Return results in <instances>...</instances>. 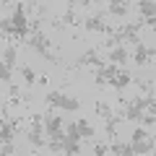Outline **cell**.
<instances>
[{"mask_svg":"<svg viewBox=\"0 0 156 156\" xmlns=\"http://www.w3.org/2000/svg\"><path fill=\"white\" fill-rule=\"evenodd\" d=\"M96 115H99L101 120H107V122H109V120H115V115H112V107L107 104V101H96Z\"/></svg>","mask_w":156,"mask_h":156,"instance_id":"8fae6325","label":"cell"},{"mask_svg":"<svg viewBox=\"0 0 156 156\" xmlns=\"http://www.w3.org/2000/svg\"><path fill=\"white\" fill-rule=\"evenodd\" d=\"M13 133H16L13 125L8 122V120H0V143H3V146L11 143V140H13Z\"/></svg>","mask_w":156,"mask_h":156,"instance_id":"ba28073f","label":"cell"},{"mask_svg":"<svg viewBox=\"0 0 156 156\" xmlns=\"http://www.w3.org/2000/svg\"><path fill=\"white\" fill-rule=\"evenodd\" d=\"M130 81H133V78H130V73H128V70H120V73L109 81V86H115L117 91H122L125 86H130Z\"/></svg>","mask_w":156,"mask_h":156,"instance_id":"52a82bcc","label":"cell"},{"mask_svg":"<svg viewBox=\"0 0 156 156\" xmlns=\"http://www.w3.org/2000/svg\"><path fill=\"white\" fill-rule=\"evenodd\" d=\"M154 60V47H146V44H138L135 47V62L138 65H146V62Z\"/></svg>","mask_w":156,"mask_h":156,"instance_id":"277c9868","label":"cell"},{"mask_svg":"<svg viewBox=\"0 0 156 156\" xmlns=\"http://www.w3.org/2000/svg\"><path fill=\"white\" fill-rule=\"evenodd\" d=\"M47 148H50L52 154H62V140H50V143H47Z\"/></svg>","mask_w":156,"mask_h":156,"instance_id":"e0dca14e","label":"cell"},{"mask_svg":"<svg viewBox=\"0 0 156 156\" xmlns=\"http://www.w3.org/2000/svg\"><path fill=\"white\" fill-rule=\"evenodd\" d=\"M107 11H109L112 16H128V3H109Z\"/></svg>","mask_w":156,"mask_h":156,"instance_id":"5bb4252c","label":"cell"},{"mask_svg":"<svg viewBox=\"0 0 156 156\" xmlns=\"http://www.w3.org/2000/svg\"><path fill=\"white\" fill-rule=\"evenodd\" d=\"M44 99H47V104L68 109V112H78L81 109V101L73 99V96H68V94H62V91H50V94H44Z\"/></svg>","mask_w":156,"mask_h":156,"instance_id":"6da1fadb","label":"cell"},{"mask_svg":"<svg viewBox=\"0 0 156 156\" xmlns=\"http://www.w3.org/2000/svg\"><path fill=\"white\" fill-rule=\"evenodd\" d=\"M154 3H151V0H148V3H138V11L140 13H143V18H146V21H148V26H154Z\"/></svg>","mask_w":156,"mask_h":156,"instance_id":"9c48e42d","label":"cell"},{"mask_svg":"<svg viewBox=\"0 0 156 156\" xmlns=\"http://www.w3.org/2000/svg\"><path fill=\"white\" fill-rule=\"evenodd\" d=\"M146 138H148V133H146L143 128H138V130L133 133V143H138V140H146Z\"/></svg>","mask_w":156,"mask_h":156,"instance_id":"d6986e66","label":"cell"},{"mask_svg":"<svg viewBox=\"0 0 156 156\" xmlns=\"http://www.w3.org/2000/svg\"><path fill=\"white\" fill-rule=\"evenodd\" d=\"M21 76H23V81H26L29 86H34V83H37V76H34V70H31L29 65H21Z\"/></svg>","mask_w":156,"mask_h":156,"instance_id":"9a60e30c","label":"cell"},{"mask_svg":"<svg viewBox=\"0 0 156 156\" xmlns=\"http://www.w3.org/2000/svg\"><path fill=\"white\" fill-rule=\"evenodd\" d=\"M115 130H117V120H109L107 122V135H115Z\"/></svg>","mask_w":156,"mask_h":156,"instance_id":"44dd1931","label":"cell"},{"mask_svg":"<svg viewBox=\"0 0 156 156\" xmlns=\"http://www.w3.org/2000/svg\"><path fill=\"white\" fill-rule=\"evenodd\" d=\"M65 138L68 140H81V135H78V128H76V122H70V125H65Z\"/></svg>","mask_w":156,"mask_h":156,"instance_id":"2e32d148","label":"cell"},{"mask_svg":"<svg viewBox=\"0 0 156 156\" xmlns=\"http://www.w3.org/2000/svg\"><path fill=\"white\" fill-rule=\"evenodd\" d=\"M76 128H78V135H81V140H86V138H94V128H91L86 120H78L76 122Z\"/></svg>","mask_w":156,"mask_h":156,"instance_id":"30bf717a","label":"cell"},{"mask_svg":"<svg viewBox=\"0 0 156 156\" xmlns=\"http://www.w3.org/2000/svg\"><path fill=\"white\" fill-rule=\"evenodd\" d=\"M109 151L117 154V156H133V146H130V143H112Z\"/></svg>","mask_w":156,"mask_h":156,"instance_id":"7c38bea8","label":"cell"},{"mask_svg":"<svg viewBox=\"0 0 156 156\" xmlns=\"http://www.w3.org/2000/svg\"><path fill=\"white\" fill-rule=\"evenodd\" d=\"M16 44H11V47H8V50H5V57H3V65H5L8 68V70H13V65H16Z\"/></svg>","mask_w":156,"mask_h":156,"instance_id":"4fadbf2b","label":"cell"},{"mask_svg":"<svg viewBox=\"0 0 156 156\" xmlns=\"http://www.w3.org/2000/svg\"><path fill=\"white\" fill-rule=\"evenodd\" d=\"M0 81H5V83H11V70H8L3 62H0Z\"/></svg>","mask_w":156,"mask_h":156,"instance_id":"ac0fdd59","label":"cell"},{"mask_svg":"<svg viewBox=\"0 0 156 156\" xmlns=\"http://www.w3.org/2000/svg\"><path fill=\"white\" fill-rule=\"evenodd\" d=\"M0 39H5V34H3V31H0Z\"/></svg>","mask_w":156,"mask_h":156,"instance_id":"7402d4cb","label":"cell"},{"mask_svg":"<svg viewBox=\"0 0 156 156\" xmlns=\"http://www.w3.org/2000/svg\"><path fill=\"white\" fill-rule=\"evenodd\" d=\"M107 151H109V146H107V143H94V154L96 156H104Z\"/></svg>","mask_w":156,"mask_h":156,"instance_id":"ffe728a7","label":"cell"},{"mask_svg":"<svg viewBox=\"0 0 156 156\" xmlns=\"http://www.w3.org/2000/svg\"><path fill=\"white\" fill-rule=\"evenodd\" d=\"M78 65H94L96 70H99V68H104V62L99 60V55H96V50H89L86 55H81V60H78Z\"/></svg>","mask_w":156,"mask_h":156,"instance_id":"8992f818","label":"cell"},{"mask_svg":"<svg viewBox=\"0 0 156 156\" xmlns=\"http://www.w3.org/2000/svg\"><path fill=\"white\" fill-rule=\"evenodd\" d=\"M107 57H109V62H115V65H125L128 57H130V52L125 50L122 44H117V47H112V52H107Z\"/></svg>","mask_w":156,"mask_h":156,"instance_id":"3957f363","label":"cell"},{"mask_svg":"<svg viewBox=\"0 0 156 156\" xmlns=\"http://www.w3.org/2000/svg\"><path fill=\"white\" fill-rule=\"evenodd\" d=\"M130 146H133V156H148L154 151V138L138 140V143H130Z\"/></svg>","mask_w":156,"mask_h":156,"instance_id":"5b68a950","label":"cell"},{"mask_svg":"<svg viewBox=\"0 0 156 156\" xmlns=\"http://www.w3.org/2000/svg\"><path fill=\"white\" fill-rule=\"evenodd\" d=\"M26 44H29V47H34V50H37L42 57H44V60H50V62H57V57L50 52V42H47V37H44L42 31H34L31 37L26 39Z\"/></svg>","mask_w":156,"mask_h":156,"instance_id":"7a4b0ae2","label":"cell"}]
</instances>
